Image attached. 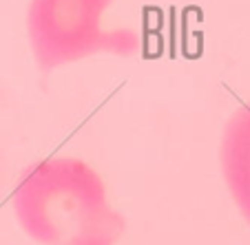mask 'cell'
Segmentation results:
<instances>
[{
    "label": "cell",
    "instance_id": "6da1fadb",
    "mask_svg": "<svg viewBox=\"0 0 250 245\" xmlns=\"http://www.w3.org/2000/svg\"><path fill=\"white\" fill-rule=\"evenodd\" d=\"M11 203L24 234L40 245H115L126 230L100 174L73 157H49L27 166Z\"/></svg>",
    "mask_w": 250,
    "mask_h": 245
},
{
    "label": "cell",
    "instance_id": "7a4b0ae2",
    "mask_svg": "<svg viewBox=\"0 0 250 245\" xmlns=\"http://www.w3.org/2000/svg\"><path fill=\"white\" fill-rule=\"evenodd\" d=\"M113 0H31L27 33L36 64L42 73L84 60L95 53L133 56L140 36L133 29L102 27V16Z\"/></svg>",
    "mask_w": 250,
    "mask_h": 245
},
{
    "label": "cell",
    "instance_id": "3957f363",
    "mask_svg": "<svg viewBox=\"0 0 250 245\" xmlns=\"http://www.w3.org/2000/svg\"><path fill=\"white\" fill-rule=\"evenodd\" d=\"M219 161L226 188L250 223V102L235 111L224 128Z\"/></svg>",
    "mask_w": 250,
    "mask_h": 245
}]
</instances>
